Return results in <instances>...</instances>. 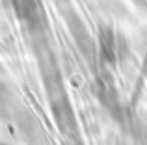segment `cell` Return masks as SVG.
Returning a JSON list of instances; mask_svg holds the SVG:
<instances>
[{"label": "cell", "instance_id": "6da1fadb", "mask_svg": "<svg viewBox=\"0 0 147 145\" xmlns=\"http://www.w3.org/2000/svg\"><path fill=\"white\" fill-rule=\"evenodd\" d=\"M99 45H100V54L104 56L108 63L115 62V54H117V37L112 32V28H102L99 32Z\"/></svg>", "mask_w": 147, "mask_h": 145}]
</instances>
